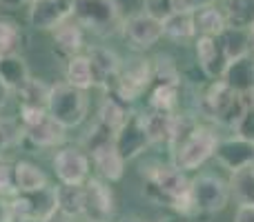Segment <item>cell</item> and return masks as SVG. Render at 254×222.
<instances>
[{
	"mask_svg": "<svg viewBox=\"0 0 254 222\" xmlns=\"http://www.w3.org/2000/svg\"><path fill=\"white\" fill-rule=\"evenodd\" d=\"M158 222H181V220H179V218H174V216H163V218L158 220Z\"/></svg>",
	"mask_w": 254,
	"mask_h": 222,
	"instance_id": "obj_46",
	"label": "cell"
},
{
	"mask_svg": "<svg viewBox=\"0 0 254 222\" xmlns=\"http://www.w3.org/2000/svg\"><path fill=\"white\" fill-rule=\"evenodd\" d=\"M13 220V214H11V207L4 198H0V222H11Z\"/></svg>",
	"mask_w": 254,
	"mask_h": 222,
	"instance_id": "obj_42",
	"label": "cell"
},
{
	"mask_svg": "<svg viewBox=\"0 0 254 222\" xmlns=\"http://www.w3.org/2000/svg\"><path fill=\"white\" fill-rule=\"evenodd\" d=\"M116 214V196L110 182L89 176L85 182V222H110Z\"/></svg>",
	"mask_w": 254,
	"mask_h": 222,
	"instance_id": "obj_13",
	"label": "cell"
},
{
	"mask_svg": "<svg viewBox=\"0 0 254 222\" xmlns=\"http://www.w3.org/2000/svg\"><path fill=\"white\" fill-rule=\"evenodd\" d=\"M219 0H174V11H194L198 7L216 4Z\"/></svg>",
	"mask_w": 254,
	"mask_h": 222,
	"instance_id": "obj_39",
	"label": "cell"
},
{
	"mask_svg": "<svg viewBox=\"0 0 254 222\" xmlns=\"http://www.w3.org/2000/svg\"><path fill=\"white\" fill-rule=\"evenodd\" d=\"M194 18V29L196 36H219L221 31L228 27L223 9H219L216 4H207V7H198L192 11Z\"/></svg>",
	"mask_w": 254,
	"mask_h": 222,
	"instance_id": "obj_24",
	"label": "cell"
},
{
	"mask_svg": "<svg viewBox=\"0 0 254 222\" xmlns=\"http://www.w3.org/2000/svg\"><path fill=\"white\" fill-rule=\"evenodd\" d=\"M179 87L181 85H163L154 83L149 87L147 96V109L154 111H167V113H179Z\"/></svg>",
	"mask_w": 254,
	"mask_h": 222,
	"instance_id": "obj_30",
	"label": "cell"
},
{
	"mask_svg": "<svg viewBox=\"0 0 254 222\" xmlns=\"http://www.w3.org/2000/svg\"><path fill=\"white\" fill-rule=\"evenodd\" d=\"M52 38H54L56 49L67 58L80 53L85 47V29L80 27V22L76 20L74 16L67 18L65 22H61V25L52 31Z\"/></svg>",
	"mask_w": 254,
	"mask_h": 222,
	"instance_id": "obj_20",
	"label": "cell"
},
{
	"mask_svg": "<svg viewBox=\"0 0 254 222\" xmlns=\"http://www.w3.org/2000/svg\"><path fill=\"white\" fill-rule=\"evenodd\" d=\"M45 222H76V220H71V218H67V216H63L61 211H56V214L52 216V218H47Z\"/></svg>",
	"mask_w": 254,
	"mask_h": 222,
	"instance_id": "obj_43",
	"label": "cell"
},
{
	"mask_svg": "<svg viewBox=\"0 0 254 222\" xmlns=\"http://www.w3.org/2000/svg\"><path fill=\"white\" fill-rule=\"evenodd\" d=\"M34 0H7V4H29Z\"/></svg>",
	"mask_w": 254,
	"mask_h": 222,
	"instance_id": "obj_45",
	"label": "cell"
},
{
	"mask_svg": "<svg viewBox=\"0 0 254 222\" xmlns=\"http://www.w3.org/2000/svg\"><path fill=\"white\" fill-rule=\"evenodd\" d=\"M25 138L22 133V125L18 118H2L0 116V160H2V153L7 151L9 147L18 144Z\"/></svg>",
	"mask_w": 254,
	"mask_h": 222,
	"instance_id": "obj_35",
	"label": "cell"
},
{
	"mask_svg": "<svg viewBox=\"0 0 254 222\" xmlns=\"http://www.w3.org/2000/svg\"><path fill=\"white\" fill-rule=\"evenodd\" d=\"M7 202L16 218H31L38 222H45L58 211L56 187H49V184L36 191H18Z\"/></svg>",
	"mask_w": 254,
	"mask_h": 222,
	"instance_id": "obj_10",
	"label": "cell"
},
{
	"mask_svg": "<svg viewBox=\"0 0 254 222\" xmlns=\"http://www.w3.org/2000/svg\"><path fill=\"white\" fill-rule=\"evenodd\" d=\"M119 222H147V220H143L140 216H125V218H121Z\"/></svg>",
	"mask_w": 254,
	"mask_h": 222,
	"instance_id": "obj_44",
	"label": "cell"
},
{
	"mask_svg": "<svg viewBox=\"0 0 254 222\" xmlns=\"http://www.w3.org/2000/svg\"><path fill=\"white\" fill-rule=\"evenodd\" d=\"M248 98L250 96H243V93L230 89L223 80H212L210 87L198 93V116L234 129V125L239 122V118L243 116L248 102H250Z\"/></svg>",
	"mask_w": 254,
	"mask_h": 222,
	"instance_id": "obj_2",
	"label": "cell"
},
{
	"mask_svg": "<svg viewBox=\"0 0 254 222\" xmlns=\"http://www.w3.org/2000/svg\"><path fill=\"white\" fill-rule=\"evenodd\" d=\"M223 13L230 27L250 29L254 25V0H225Z\"/></svg>",
	"mask_w": 254,
	"mask_h": 222,
	"instance_id": "obj_31",
	"label": "cell"
},
{
	"mask_svg": "<svg viewBox=\"0 0 254 222\" xmlns=\"http://www.w3.org/2000/svg\"><path fill=\"white\" fill-rule=\"evenodd\" d=\"M58 211L71 220H80L85 211V182L83 184H63L56 187Z\"/></svg>",
	"mask_w": 254,
	"mask_h": 222,
	"instance_id": "obj_22",
	"label": "cell"
},
{
	"mask_svg": "<svg viewBox=\"0 0 254 222\" xmlns=\"http://www.w3.org/2000/svg\"><path fill=\"white\" fill-rule=\"evenodd\" d=\"M143 11L158 20H165L170 13H174V0H143Z\"/></svg>",
	"mask_w": 254,
	"mask_h": 222,
	"instance_id": "obj_38",
	"label": "cell"
},
{
	"mask_svg": "<svg viewBox=\"0 0 254 222\" xmlns=\"http://www.w3.org/2000/svg\"><path fill=\"white\" fill-rule=\"evenodd\" d=\"M163 34L165 38L174 40V43H188V40L196 38V29H194V18L192 11H174L163 20Z\"/></svg>",
	"mask_w": 254,
	"mask_h": 222,
	"instance_id": "obj_28",
	"label": "cell"
},
{
	"mask_svg": "<svg viewBox=\"0 0 254 222\" xmlns=\"http://www.w3.org/2000/svg\"><path fill=\"white\" fill-rule=\"evenodd\" d=\"M11 222H38V220H31V218H16V216H13V220Z\"/></svg>",
	"mask_w": 254,
	"mask_h": 222,
	"instance_id": "obj_47",
	"label": "cell"
},
{
	"mask_svg": "<svg viewBox=\"0 0 254 222\" xmlns=\"http://www.w3.org/2000/svg\"><path fill=\"white\" fill-rule=\"evenodd\" d=\"M250 40H252V56H254V25L250 27Z\"/></svg>",
	"mask_w": 254,
	"mask_h": 222,
	"instance_id": "obj_48",
	"label": "cell"
},
{
	"mask_svg": "<svg viewBox=\"0 0 254 222\" xmlns=\"http://www.w3.org/2000/svg\"><path fill=\"white\" fill-rule=\"evenodd\" d=\"M74 18L85 31L96 36H112L123 27L121 4L116 0H74Z\"/></svg>",
	"mask_w": 254,
	"mask_h": 222,
	"instance_id": "obj_8",
	"label": "cell"
},
{
	"mask_svg": "<svg viewBox=\"0 0 254 222\" xmlns=\"http://www.w3.org/2000/svg\"><path fill=\"white\" fill-rule=\"evenodd\" d=\"M190 198L196 214H221L232 198L230 182L216 174H198L190 180Z\"/></svg>",
	"mask_w": 254,
	"mask_h": 222,
	"instance_id": "obj_9",
	"label": "cell"
},
{
	"mask_svg": "<svg viewBox=\"0 0 254 222\" xmlns=\"http://www.w3.org/2000/svg\"><path fill=\"white\" fill-rule=\"evenodd\" d=\"M219 133L212 127L194 125L179 142L172 147V162L183 171H198L210 158H214L216 144H219Z\"/></svg>",
	"mask_w": 254,
	"mask_h": 222,
	"instance_id": "obj_4",
	"label": "cell"
},
{
	"mask_svg": "<svg viewBox=\"0 0 254 222\" xmlns=\"http://www.w3.org/2000/svg\"><path fill=\"white\" fill-rule=\"evenodd\" d=\"M22 44V29L16 20L0 16V56L4 53H18Z\"/></svg>",
	"mask_w": 254,
	"mask_h": 222,
	"instance_id": "obj_33",
	"label": "cell"
},
{
	"mask_svg": "<svg viewBox=\"0 0 254 222\" xmlns=\"http://www.w3.org/2000/svg\"><path fill=\"white\" fill-rule=\"evenodd\" d=\"M74 16V0H34L27 9V25L36 31H54Z\"/></svg>",
	"mask_w": 254,
	"mask_h": 222,
	"instance_id": "obj_14",
	"label": "cell"
},
{
	"mask_svg": "<svg viewBox=\"0 0 254 222\" xmlns=\"http://www.w3.org/2000/svg\"><path fill=\"white\" fill-rule=\"evenodd\" d=\"M13 182L18 191H36L49 184L47 174L31 160H18L13 162Z\"/></svg>",
	"mask_w": 254,
	"mask_h": 222,
	"instance_id": "obj_25",
	"label": "cell"
},
{
	"mask_svg": "<svg viewBox=\"0 0 254 222\" xmlns=\"http://www.w3.org/2000/svg\"><path fill=\"white\" fill-rule=\"evenodd\" d=\"M49 89H52V85H47L31 76L25 87H22L20 91H16V96H18V100H20V107H45V109H47Z\"/></svg>",
	"mask_w": 254,
	"mask_h": 222,
	"instance_id": "obj_32",
	"label": "cell"
},
{
	"mask_svg": "<svg viewBox=\"0 0 254 222\" xmlns=\"http://www.w3.org/2000/svg\"><path fill=\"white\" fill-rule=\"evenodd\" d=\"M230 193L239 207H254V165L230 171Z\"/></svg>",
	"mask_w": 254,
	"mask_h": 222,
	"instance_id": "obj_23",
	"label": "cell"
},
{
	"mask_svg": "<svg viewBox=\"0 0 254 222\" xmlns=\"http://www.w3.org/2000/svg\"><path fill=\"white\" fill-rule=\"evenodd\" d=\"M18 120L22 125L25 140L36 149H58L65 144L67 129L49 116L45 107H20Z\"/></svg>",
	"mask_w": 254,
	"mask_h": 222,
	"instance_id": "obj_5",
	"label": "cell"
},
{
	"mask_svg": "<svg viewBox=\"0 0 254 222\" xmlns=\"http://www.w3.org/2000/svg\"><path fill=\"white\" fill-rule=\"evenodd\" d=\"M152 62H154V83H163V85H181L183 83L181 69L172 56L161 53V56H156Z\"/></svg>",
	"mask_w": 254,
	"mask_h": 222,
	"instance_id": "obj_34",
	"label": "cell"
},
{
	"mask_svg": "<svg viewBox=\"0 0 254 222\" xmlns=\"http://www.w3.org/2000/svg\"><path fill=\"white\" fill-rule=\"evenodd\" d=\"M89 65H92V74H94V87H101L103 91H110L116 83V76L121 71V62L123 58L110 47L96 44L87 51Z\"/></svg>",
	"mask_w": 254,
	"mask_h": 222,
	"instance_id": "obj_17",
	"label": "cell"
},
{
	"mask_svg": "<svg viewBox=\"0 0 254 222\" xmlns=\"http://www.w3.org/2000/svg\"><path fill=\"white\" fill-rule=\"evenodd\" d=\"M140 176L145 180V196L161 207L179 211L181 216H196V209L190 198V178L188 171L172 165L152 162L140 167Z\"/></svg>",
	"mask_w": 254,
	"mask_h": 222,
	"instance_id": "obj_1",
	"label": "cell"
},
{
	"mask_svg": "<svg viewBox=\"0 0 254 222\" xmlns=\"http://www.w3.org/2000/svg\"><path fill=\"white\" fill-rule=\"evenodd\" d=\"M47 111L65 129H76L87 118L89 111L87 93H85V89H78L69 83H56L49 89Z\"/></svg>",
	"mask_w": 254,
	"mask_h": 222,
	"instance_id": "obj_7",
	"label": "cell"
},
{
	"mask_svg": "<svg viewBox=\"0 0 254 222\" xmlns=\"http://www.w3.org/2000/svg\"><path fill=\"white\" fill-rule=\"evenodd\" d=\"M0 2H7V0H0Z\"/></svg>",
	"mask_w": 254,
	"mask_h": 222,
	"instance_id": "obj_49",
	"label": "cell"
},
{
	"mask_svg": "<svg viewBox=\"0 0 254 222\" xmlns=\"http://www.w3.org/2000/svg\"><path fill=\"white\" fill-rule=\"evenodd\" d=\"M114 144L125 162L136 160V158L143 156V153L152 147V140H149L147 131H145L140 113H134V111L129 113L125 125L114 133Z\"/></svg>",
	"mask_w": 254,
	"mask_h": 222,
	"instance_id": "obj_15",
	"label": "cell"
},
{
	"mask_svg": "<svg viewBox=\"0 0 254 222\" xmlns=\"http://www.w3.org/2000/svg\"><path fill=\"white\" fill-rule=\"evenodd\" d=\"M129 113H131L129 105L121 102L119 98L112 96V93H105V98H103L101 107H98L96 120L101 122L103 127H107L112 133H116V131H119L121 127L125 125V120L129 118Z\"/></svg>",
	"mask_w": 254,
	"mask_h": 222,
	"instance_id": "obj_27",
	"label": "cell"
},
{
	"mask_svg": "<svg viewBox=\"0 0 254 222\" xmlns=\"http://www.w3.org/2000/svg\"><path fill=\"white\" fill-rule=\"evenodd\" d=\"M152 85H154V62L143 56H134L121 62L116 83L107 93H112L121 102L131 107L138 98H143L149 91Z\"/></svg>",
	"mask_w": 254,
	"mask_h": 222,
	"instance_id": "obj_6",
	"label": "cell"
},
{
	"mask_svg": "<svg viewBox=\"0 0 254 222\" xmlns=\"http://www.w3.org/2000/svg\"><path fill=\"white\" fill-rule=\"evenodd\" d=\"M221 80L237 93L254 96V56L246 53L241 58H232L225 67V74Z\"/></svg>",
	"mask_w": 254,
	"mask_h": 222,
	"instance_id": "obj_19",
	"label": "cell"
},
{
	"mask_svg": "<svg viewBox=\"0 0 254 222\" xmlns=\"http://www.w3.org/2000/svg\"><path fill=\"white\" fill-rule=\"evenodd\" d=\"M121 34L127 43L131 44L134 49H152L154 44H158L165 34H163V20L149 16L145 11L131 13V16L123 18V27H121Z\"/></svg>",
	"mask_w": 254,
	"mask_h": 222,
	"instance_id": "obj_12",
	"label": "cell"
},
{
	"mask_svg": "<svg viewBox=\"0 0 254 222\" xmlns=\"http://www.w3.org/2000/svg\"><path fill=\"white\" fill-rule=\"evenodd\" d=\"M13 193H18L16 182H13V165L0 160V198L9 200Z\"/></svg>",
	"mask_w": 254,
	"mask_h": 222,
	"instance_id": "obj_37",
	"label": "cell"
},
{
	"mask_svg": "<svg viewBox=\"0 0 254 222\" xmlns=\"http://www.w3.org/2000/svg\"><path fill=\"white\" fill-rule=\"evenodd\" d=\"M214 158L228 171H237L241 167L254 165V142L237 133L230 135V138H221L219 144H216Z\"/></svg>",
	"mask_w": 254,
	"mask_h": 222,
	"instance_id": "obj_18",
	"label": "cell"
},
{
	"mask_svg": "<svg viewBox=\"0 0 254 222\" xmlns=\"http://www.w3.org/2000/svg\"><path fill=\"white\" fill-rule=\"evenodd\" d=\"M234 222H254V207H239Z\"/></svg>",
	"mask_w": 254,
	"mask_h": 222,
	"instance_id": "obj_40",
	"label": "cell"
},
{
	"mask_svg": "<svg viewBox=\"0 0 254 222\" xmlns=\"http://www.w3.org/2000/svg\"><path fill=\"white\" fill-rule=\"evenodd\" d=\"M234 133L241 135V138H246V140H250V142H254V102L252 100L248 102L243 116L239 118V122L234 125Z\"/></svg>",
	"mask_w": 254,
	"mask_h": 222,
	"instance_id": "obj_36",
	"label": "cell"
},
{
	"mask_svg": "<svg viewBox=\"0 0 254 222\" xmlns=\"http://www.w3.org/2000/svg\"><path fill=\"white\" fill-rule=\"evenodd\" d=\"M29 78H31L29 65H27V60L20 53H4V56H0V80L13 93L20 91Z\"/></svg>",
	"mask_w": 254,
	"mask_h": 222,
	"instance_id": "obj_21",
	"label": "cell"
},
{
	"mask_svg": "<svg viewBox=\"0 0 254 222\" xmlns=\"http://www.w3.org/2000/svg\"><path fill=\"white\" fill-rule=\"evenodd\" d=\"M65 83L74 85L78 89H92L94 87V74H92V65H89L87 53H76V56L67 58L65 65Z\"/></svg>",
	"mask_w": 254,
	"mask_h": 222,
	"instance_id": "obj_29",
	"label": "cell"
},
{
	"mask_svg": "<svg viewBox=\"0 0 254 222\" xmlns=\"http://www.w3.org/2000/svg\"><path fill=\"white\" fill-rule=\"evenodd\" d=\"M219 44L225 51L228 60L232 58H241L246 53H252V40H250V29H241V27H225L219 36Z\"/></svg>",
	"mask_w": 254,
	"mask_h": 222,
	"instance_id": "obj_26",
	"label": "cell"
},
{
	"mask_svg": "<svg viewBox=\"0 0 254 222\" xmlns=\"http://www.w3.org/2000/svg\"><path fill=\"white\" fill-rule=\"evenodd\" d=\"M85 151H87L89 160H92L94 169L101 174L103 180L107 182H119L125 176V165L123 156L119 153L114 144V133L101 122H94L92 129L85 135Z\"/></svg>",
	"mask_w": 254,
	"mask_h": 222,
	"instance_id": "obj_3",
	"label": "cell"
},
{
	"mask_svg": "<svg viewBox=\"0 0 254 222\" xmlns=\"http://www.w3.org/2000/svg\"><path fill=\"white\" fill-rule=\"evenodd\" d=\"M11 96H13V91L7 87V85L0 80V111L4 109V107L9 105V100H11Z\"/></svg>",
	"mask_w": 254,
	"mask_h": 222,
	"instance_id": "obj_41",
	"label": "cell"
},
{
	"mask_svg": "<svg viewBox=\"0 0 254 222\" xmlns=\"http://www.w3.org/2000/svg\"><path fill=\"white\" fill-rule=\"evenodd\" d=\"M194 56H196V65L201 74L207 80H221L228 67V56L221 49L219 38L214 36H196L194 38Z\"/></svg>",
	"mask_w": 254,
	"mask_h": 222,
	"instance_id": "obj_16",
	"label": "cell"
},
{
	"mask_svg": "<svg viewBox=\"0 0 254 222\" xmlns=\"http://www.w3.org/2000/svg\"><path fill=\"white\" fill-rule=\"evenodd\" d=\"M54 174L56 180L63 184H83L87 182L89 171H92V160L87 151L80 147H58L54 153Z\"/></svg>",
	"mask_w": 254,
	"mask_h": 222,
	"instance_id": "obj_11",
	"label": "cell"
}]
</instances>
